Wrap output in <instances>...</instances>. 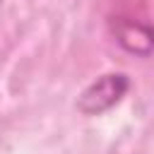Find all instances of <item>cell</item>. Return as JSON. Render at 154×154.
I'll list each match as a JSON object with an SVG mask.
<instances>
[{"label": "cell", "mask_w": 154, "mask_h": 154, "mask_svg": "<svg viewBox=\"0 0 154 154\" xmlns=\"http://www.w3.org/2000/svg\"><path fill=\"white\" fill-rule=\"evenodd\" d=\"M132 82L128 72H103L91 79L77 96V111L82 116H101L118 106L123 96L130 91Z\"/></svg>", "instance_id": "obj_1"}, {"label": "cell", "mask_w": 154, "mask_h": 154, "mask_svg": "<svg viewBox=\"0 0 154 154\" xmlns=\"http://www.w3.org/2000/svg\"><path fill=\"white\" fill-rule=\"evenodd\" d=\"M111 34L120 43L123 51L137 58H149L154 53V24L144 19H130V17H113L111 19Z\"/></svg>", "instance_id": "obj_2"}, {"label": "cell", "mask_w": 154, "mask_h": 154, "mask_svg": "<svg viewBox=\"0 0 154 154\" xmlns=\"http://www.w3.org/2000/svg\"><path fill=\"white\" fill-rule=\"evenodd\" d=\"M0 5H2V0H0Z\"/></svg>", "instance_id": "obj_3"}]
</instances>
